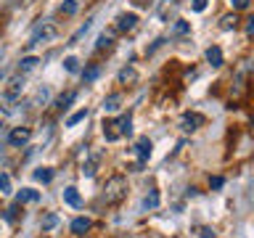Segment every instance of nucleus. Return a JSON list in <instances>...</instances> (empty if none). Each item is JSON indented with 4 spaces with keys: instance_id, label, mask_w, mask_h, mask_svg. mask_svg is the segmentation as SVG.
<instances>
[{
    "instance_id": "9d476101",
    "label": "nucleus",
    "mask_w": 254,
    "mask_h": 238,
    "mask_svg": "<svg viewBox=\"0 0 254 238\" xmlns=\"http://www.w3.org/2000/svg\"><path fill=\"white\" fill-rule=\"evenodd\" d=\"M21 87H24V74L13 77L11 82H8V87H5V98H16V95L21 93Z\"/></svg>"
},
{
    "instance_id": "6ab92c4d",
    "label": "nucleus",
    "mask_w": 254,
    "mask_h": 238,
    "mask_svg": "<svg viewBox=\"0 0 254 238\" xmlns=\"http://www.w3.org/2000/svg\"><path fill=\"white\" fill-rule=\"evenodd\" d=\"M74 98H77V93H74V90H69L66 95H61V98L56 101V109H59V111H64V109H66V106H69V103L74 101Z\"/></svg>"
},
{
    "instance_id": "cd10ccee",
    "label": "nucleus",
    "mask_w": 254,
    "mask_h": 238,
    "mask_svg": "<svg viewBox=\"0 0 254 238\" xmlns=\"http://www.w3.org/2000/svg\"><path fill=\"white\" fill-rule=\"evenodd\" d=\"M175 35H188V32H190V27H188V24L186 21H178V24H175Z\"/></svg>"
},
{
    "instance_id": "a878e982",
    "label": "nucleus",
    "mask_w": 254,
    "mask_h": 238,
    "mask_svg": "<svg viewBox=\"0 0 254 238\" xmlns=\"http://www.w3.org/2000/svg\"><path fill=\"white\" fill-rule=\"evenodd\" d=\"M11 190V178L5 172H0V193H8Z\"/></svg>"
},
{
    "instance_id": "412c9836",
    "label": "nucleus",
    "mask_w": 254,
    "mask_h": 238,
    "mask_svg": "<svg viewBox=\"0 0 254 238\" xmlns=\"http://www.w3.org/2000/svg\"><path fill=\"white\" fill-rule=\"evenodd\" d=\"M156 206H159V193H156V190H151V193L143 198V209H156Z\"/></svg>"
},
{
    "instance_id": "393cba45",
    "label": "nucleus",
    "mask_w": 254,
    "mask_h": 238,
    "mask_svg": "<svg viewBox=\"0 0 254 238\" xmlns=\"http://www.w3.org/2000/svg\"><path fill=\"white\" fill-rule=\"evenodd\" d=\"M135 77H138L135 69H122L119 71V82H135Z\"/></svg>"
},
{
    "instance_id": "f704fd0d",
    "label": "nucleus",
    "mask_w": 254,
    "mask_h": 238,
    "mask_svg": "<svg viewBox=\"0 0 254 238\" xmlns=\"http://www.w3.org/2000/svg\"><path fill=\"white\" fill-rule=\"evenodd\" d=\"M209 185H212V188H222V178H212Z\"/></svg>"
},
{
    "instance_id": "5701e85b",
    "label": "nucleus",
    "mask_w": 254,
    "mask_h": 238,
    "mask_svg": "<svg viewBox=\"0 0 254 238\" xmlns=\"http://www.w3.org/2000/svg\"><path fill=\"white\" fill-rule=\"evenodd\" d=\"M59 11H61L64 16H74V13H77V0H64Z\"/></svg>"
},
{
    "instance_id": "ddd939ff",
    "label": "nucleus",
    "mask_w": 254,
    "mask_h": 238,
    "mask_svg": "<svg viewBox=\"0 0 254 238\" xmlns=\"http://www.w3.org/2000/svg\"><path fill=\"white\" fill-rule=\"evenodd\" d=\"M206 61H209V63H212L214 69H217V66H222V51H220L217 45L206 48Z\"/></svg>"
},
{
    "instance_id": "72a5a7b5",
    "label": "nucleus",
    "mask_w": 254,
    "mask_h": 238,
    "mask_svg": "<svg viewBox=\"0 0 254 238\" xmlns=\"http://www.w3.org/2000/svg\"><path fill=\"white\" fill-rule=\"evenodd\" d=\"M198 236L201 238H214V230L212 228H198Z\"/></svg>"
},
{
    "instance_id": "4468645a",
    "label": "nucleus",
    "mask_w": 254,
    "mask_h": 238,
    "mask_svg": "<svg viewBox=\"0 0 254 238\" xmlns=\"http://www.w3.org/2000/svg\"><path fill=\"white\" fill-rule=\"evenodd\" d=\"M37 63H40V59H35V56H27V59H21V63H19V74H27V71L37 69Z\"/></svg>"
},
{
    "instance_id": "c85d7f7f",
    "label": "nucleus",
    "mask_w": 254,
    "mask_h": 238,
    "mask_svg": "<svg viewBox=\"0 0 254 238\" xmlns=\"http://www.w3.org/2000/svg\"><path fill=\"white\" fill-rule=\"evenodd\" d=\"M19 206H21V204H13V206H8V209H5V220H8V222L16 220V212H19Z\"/></svg>"
},
{
    "instance_id": "4be33fe9",
    "label": "nucleus",
    "mask_w": 254,
    "mask_h": 238,
    "mask_svg": "<svg viewBox=\"0 0 254 238\" xmlns=\"http://www.w3.org/2000/svg\"><path fill=\"white\" fill-rule=\"evenodd\" d=\"M98 74H101L98 63H93V66H87V69L82 71V79H85V82H93V79H98Z\"/></svg>"
},
{
    "instance_id": "423d86ee",
    "label": "nucleus",
    "mask_w": 254,
    "mask_h": 238,
    "mask_svg": "<svg viewBox=\"0 0 254 238\" xmlns=\"http://www.w3.org/2000/svg\"><path fill=\"white\" fill-rule=\"evenodd\" d=\"M138 24V16L135 13H119L117 16V32H130Z\"/></svg>"
},
{
    "instance_id": "0eeeda50",
    "label": "nucleus",
    "mask_w": 254,
    "mask_h": 238,
    "mask_svg": "<svg viewBox=\"0 0 254 238\" xmlns=\"http://www.w3.org/2000/svg\"><path fill=\"white\" fill-rule=\"evenodd\" d=\"M40 201V190H32V188H21L16 193V204H35Z\"/></svg>"
},
{
    "instance_id": "2f4dec72",
    "label": "nucleus",
    "mask_w": 254,
    "mask_h": 238,
    "mask_svg": "<svg viewBox=\"0 0 254 238\" xmlns=\"http://www.w3.org/2000/svg\"><path fill=\"white\" fill-rule=\"evenodd\" d=\"M190 8H193L196 13H201L204 8H206V0H190Z\"/></svg>"
},
{
    "instance_id": "f03ea898",
    "label": "nucleus",
    "mask_w": 254,
    "mask_h": 238,
    "mask_svg": "<svg viewBox=\"0 0 254 238\" xmlns=\"http://www.w3.org/2000/svg\"><path fill=\"white\" fill-rule=\"evenodd\" d=\"M56 35H59V29H56V24H51V21H43L40 27L32 32V40L27 43V48H35L37 43H48V40H53Z\"/></svg>"
},
{
    "instance_id": "b1692460",
    "label": "nucleus",
    "mask_w": 254,
    "mask_h": 238,
    "mask_svg": "<svg viewBox=\"0 0 254 238\" xmlns=\"http://www.w3.org/2000/svg\"><path fill=\"white\" fill-rule=\"evenodd\" d=\"M90 27H93V21H85V27H79V29L74 32V35L69 37V45H77V43H79V37H82V35H85V32L90 29Z\"/></svg>"
},
{
    "instance_id": "20e7f679",
    "label": "nucleus",
    "mask_w": 254,
    "mask_h": 238,
    "mask_svg": "<svg viewBox=\"0 0 254 238\" xmlns=\"http://www.w3.org/2000/svg\"><path fill=\"white\" fill-rule=\"evenodd\" d=\"M201 124H204V117L201 114H183L180 117V130L183 132H196Z\"/></svg>"
},
{
    "instance_id": "bb28decb",
    "label": "nucleus",
    "mask_w": 254,
    "mask_h": 238,
    "mask_svg": "<svg viewBox=\"0 0 254 238\" xmlns=\"http://www.w3.org/2000/svg\"><path fill=\"white\" fill-rule=\"evenodd\" d=\"M64 69H66V71H77L79 69V61L74 59V56H69V59H64Z\"/></svg>"
},
{
    "instance_id": "a211bd4d",
    "label": "nucleus",
    "mask_w": 254,
    "mask_h": 238,
    "mask_svg": "<svg viewBox=\"0 0 254 238\" xmlns=\"http://www.w3.org/2000/svg\"><path fill=\"white\" fill-rule=\"evenodd\" d=\"M103 138H106L109 143L119 140V135H117V130H114V124H111V119H109V122H103Z\"/></svg>"
},
{
    "instance_id": "c756f323",
    "label": "nucleus",
    "mask_w": 254,
    "mask_h": 238,
    "mask_svg": "<svg viewBox=\"0 0 254 238\" xmlns=\"http://www.w3.org/2000/svg\"><path fill=\"white\" fill-rule=\"evenodd\" d=\"M109 45H111V37L101 35V37H98V43H95V51H103V48H109Z\"/></svg>"
},
{
    "instance_id": "aec40b11",
    "label": "nucleus",
    "mask_w": 254,
    "mask_h": 238,
    "mask_svg": "<svg viewBox=\"0 0 254 238\" xmlns=\"http://www.w3.org/2000/svg\"><path fill=\"white\" fill-rule=\"evenodd\" d=\"M87 119V109H79L77 114H71L69 119H66V127H74V124H79V122H85Z\"/></svg>"
},
{
    "instance_id": "9b49d317",
    "label": "nucleus",
    "mask_w": 254,
    "mask_h": 238,
    "mask_svg": "<svg viewBox=\"0 0 254 238\" xmlns=\"http://www.w3.org/2000/svg\"><path fill=\"white\" fill-rule=\"evenodd\" d=\"M90 228H93V222L87 217H77L74 222H71V233H74V236H85Z\"/></svg>"
},
{
    "instance_id": "7ed1b4c3",
    "label": "nucleus",
    "mask_w": 254,
    "mask_h": 238,
    "mask_svg": "<svg viewBox=\"0 0 254 238\" xmlns=\"http://www.w3.org/2000/svg\"><path fill=\"white\" fill-rule=\"evenodd\" d=\"M29 138H32V130H29V127H13L11 135H8V143L19 148V146H27Z\"/></svg>"
},
{
    "instance_id": "6e6552de",
    "label": "nucleus",
    "mask_w": 254,
    "mask_h": 238,
    "mask_svg": "<svg viewBox=\"0 0 254 238\" xmlns=\"http://www.w3.org/2000/svg\"><path fill=\"white\" fill-rule=\"evenodd\" d=\"M151 151H154V143H151L148 138H140L138 143H135V154H138L140 162H146V159L151 156Z\"/></svg>"
},
{
    "instance_id": "39448f33",
    "label": "nucleus",
    "mask_w": 254,
    "mask_h": 238,
    "mask_svg": "<svg viewBox=\"0 0 254 238\" xmlns=\"http://www.w3.org/2000/svg\"><path fill=\"white\" fill-rule=\"evenodd\" d=\"M111 124H114V130H117L119 138H122V135H130V132H132V117H130V114H122L119 119H111Z\"/></svg>"
},
{
    "instance_id": "1a4fd4ad",
    "label": "nucleus",
    "mask_w": 254,
    "mask_h": 238,
    "mask_svg": "<svg viewBox=\"0 0 254 238\" xmlns=\"http://www.w3.org/2000/svg\"><path fill=\"white\" fill-rule=\"evenodd\" d=\"M64 201H66L69 206H74V209H79L82 206V196H79V190L77 188H64Z\"/></svg>"
},
{
    "instance_id": "7c9ffc66",
    "label": "nucleus",
    "mask_w": 254,
    "mask_h": 238,
    "mask_svg": "<svg viewBox=\"0 0 254 238\" xmlns=\"http://www.w3.org/2000/svg\"><path fill=\"white\" fill-rule=\"evenodd\" d=\"M252 0H230V5L236 8V11H244V8H249Z\"/></svg>"
},
{
    "instance_id": "473e14b6",
    "label": "nucleus",
    "mask_w": 254,
    "mask_h": 238,
    "mask_svg": "<svg viewBox=\"0 0 254 238\" xmlns=\"http://www.w3.org/2000/svg\"><path fill=\"white\" fill-rule=\"evenodd\" d=\"M82 175H85V178H93V175H95V162L85 164V167H82Z\"/></svg>"
},
{
    "instance_id": "2eb2a0df",
    "label": "nucleus",
    "mask_w": 254,
    "mask_h": 238,
    "mask_svg": "<svg viewBox=\"0 0 254 238\" xmlns=\"http://www.w3.org/2000/svg\"><path fill=\"white\" fill-rule=\"evenodd\" d=\"M56 225H59V214H53V212H48L43 220H40V228L43 230H53Z\"/></svg>"
},
{
    "instance_id": "f257e3e1",
    "label": "nucleus",
    "mask_w": 254,
    "mask_h": 238,
    "mask_svg": "<svg viewBox=\"0 0 254 238\" xmlns=\"http://www.w3.org/2000/svg\"><path fill=\"white\" fill-rule=\"evenodd\" d=\"M127 198V180L122 175H114V178L106 180V185H103V201L109 206H114L119 201H125Z\"/></svg>"
},
{
    "instance_id": "f8f14e48",
    "label": "nucleus",
    "mask_w": 254,
    "mask_h": 238,
    "mask_svg": "<svg viewBox=\"0 0 254 238\" xmlns=\"http://www.w3.org/2000/svg\"><path fill=\"white\" fill-rule=\"evenodd\" d=\"M119 106H122V95L119 93H111L103 98V111H119Z\"/></svg>"
},
{
    "instance_id": "f3484780",
    "label": "nucleus",
    "mask_w": 254,
    "mask_h": 238,
    "mask_svg": "<svg viewBox=\"0 0 254 238\" xmlns=\"http://www.w3.org/2000/svg\"><path fill=\"white\" fill-rule=\"evenodd\" d=\"M238 27V16L236 13H228L220 19V29H236Z\"/></svg>"
},
{
    "instance_id": "dca6fc26",
    "label": "nucleus",
    "mask_w": 254,
    "mask_h": 238,
    "mask_svg": "<svg viewBox=\"0 0 254 238\" xmlns=\"http://www.w3.org/2000/svg\"><path fill=\"white\" fill-rule=\"evenodd\" d=\"M35 180L37 182H51L53 180V170L51 167H40V170H35Z\"/></svg>"
}]
</instances>
